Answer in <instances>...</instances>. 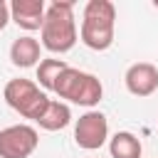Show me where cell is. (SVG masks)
<instances>
[{
  "mask_svg": "<svg viewBox=\"0 0 158 158\" xmlns=\"http://www.w3.org/2000/svg\"><path fill=\"white\" fill-rule=\"evenodd\" d=\"M123 81L133 96H151L158 89V69L151 62H136L126 69Z\"/></svg>",
  "mask_w": 158,
  "mask_h": 158,
  "instance_id": "obj_7",
  "label": "cell"
},
{
  "mask_svg": "<svg viewBox=\"0 0 158 158\" xmlns=\"http://www.w3.org/2000/svg\"><path fill=\"white\" fill-rule=\"evenodd\" d=\"M69 64L64 59H42L37 64V84L47 91H54V81L59 79V74L67 69Z\"/></svg>",
  "mask_w": 158,
  "mask_h": 158,
  "instance_id": "obj_12",
  "label": "cell"
},
{
  "mask_svg": "<svg viewBox=\"0 0 158 158\" xmlns=\"http://www.w3.org/2000/svg\"><path fill=\"white\" fill-rule=\"evenodd\" d=\"M42 47L52 54H64L77 44V20L72 0H54L47 7L44 25L40 30Z\"/></svg>",
  "mask_w": 158,
  "mask_h": 158,
  "instance_id": "obj_1",
  "label": "cell"
},
{
  "mask_svg": "<svg viewBox=\"0 0 158 158\" xmlns=\"http://www.w3.org/2000/svg\"><path fill=\"white\" fill-rule=\"evenodd\" d=\"M109 138V121L101 111H86L74 126V141L84 151H96Z\"/></svg>",
  "mask_w": 158,
  "mask_h": 158,
  "instance_id": "obj_6",
  "label": "cell"
},
{
  "mask_svg": "<svg viewBox=\"0 0 158 158\" xmlns=\"http://www.w3.org/2000/svg\"><path fill=\"white\" fill-rule=\"evenodd\" d=\"M153 7H156V10H158V0H153Z\"/></svg>",
  "mask_w": 158,
  "mask_h": 158,
  "instance_id": "obj_14",
  "label": "cell"
},
{
  "mask_svg": "<svg viewBox=\"0 0 158 158\" xmlns=\"http://www.w3.org/2000/svg\"><path fill=\"white\" fill-rule=\"evenodd\" d=\"M40 143V136L27 123H15L0 131V158H30Z\"/></svg>",
  "mask_w": 158,
  "mask_h": 158,
  "instance_id": "obj_5",
  "label": "cell"
},
{
  "mask_svg": "<svg viewBox=\"0 0 158 158\" xmlns=\"http://www.w3.org/2000/svg\"><path fill=\"white\" fill-rule=\"evenodd\" d=\"M2 96H5V101H7L10 109H15L20 116L32 118V121H37L47 111V106L52 101L40 89V84H35L32 79H10L5 84Z\"/></svg>",
  "mask_w": 158,
  "mask_h": 158,
  "instance_id": "obj_4",
  "label": "cell"
},
{
  "mask_svg": "<svg viewBox=\"0 0 158 158\" xmlns=\"http://www.w3.org/2000/svg\"><path fill=\"white\" fill-rule=\"evenodd\" d=\"M114 30H116V7L111 0H89L81 12V42L94 49L104 52L114 44Z\"/></svg>",
  "mask_w": 158,
  "mask_h": 158,
  "instance_id": "obj_2",
  "label": "cell"
},
{
  "mask_svg": "<svg viewBox=\"0 0 158 158\" xmlns=\"http://www.w3.org/2000/svg\"><path fill=\"white\" fill-rule=\"evenodd\" d=\"M44 15H47V7L42 0H15L10 5V20L27 32L42 30Z\"/></svg>",
  "mask_w": 158,
  "mask_h": 158,
  "instance_id": "obj_8",
  "label": "cell"
},
{
  "mask_svg": "<svg viewBox=\"0 0 158 158\" xmlns=\"http://www.w3.org/2000/svg\"><path fill=\"white\" fill-rule=\"evenodd\" d=\"M54 94L59 99H67L79 106H96L104 96V86L94 74L67 67L59 74V79L54 81Z\"/></svg>",
  "mask_w": 158,
  "mask_h": 158,
  "instance_id": "obj_3",
  "label": "cell"
},
{
  "mask_svg": "<svg viewBox=\"0 0 158 158\" xmlns=\"http://www.w3.org/2000/svg\"><path fill=\"white\" fill-rule=\"evenodd\" d=\"M7 22H10V5L0 0V32L7 27Z\"/></svg>",
  "mask_w": 158,
  "mask_h": 158,
  "instance_id": "obj_13",
  "label": "cell"
},
{
  "mask_svg": "<svg viewBox=\"0 0 158 158\" xmlns=\"http://www.w3.org/2000/svg\"><path fill=\"white\" fill-rule=\"evenodd\" d=\"M69 121H72V109L64 101H57V99H52L47 111L37 118L40 128H44V131H62L64 126H69Z\"/></svg>",
  "mask_w": 158,
  "mask_h": 158,
  "instance_id": "obj_11",
  "label": "cell"
},
{
  "mask_svg": "<svg viewBox=\"0 0 158 158\" xmlns=\"http://www.w3.org/2000/svg\"><path fill=\"white\" fill-rule=\"evenodd\" d=\"M10 62L15 67H22V69L35 67L40 62V42L35 37H30V35L17 37L12 42V47H10Z\"/></svg>",
  "mask_w": 158,
  "mask_h": 158,
  "instance_id": "obj_9",
  "label": "cell"
},
{
  "mask_svg": "<svg viewBox=\"0 0 158 158\" xmlns=\"http://www.w3.org/2000/svg\"><path fill=\"white\" fill-rule=\"evenodd\" d=\"M109 153L111 158H141L143 146L131 131H118L109 138Z\"/></svg>",
  "mask_w": 158,
  "mask_h": 158,
  "instance_id": "obj_10",
  "label": "cell"
}]
</instances>
